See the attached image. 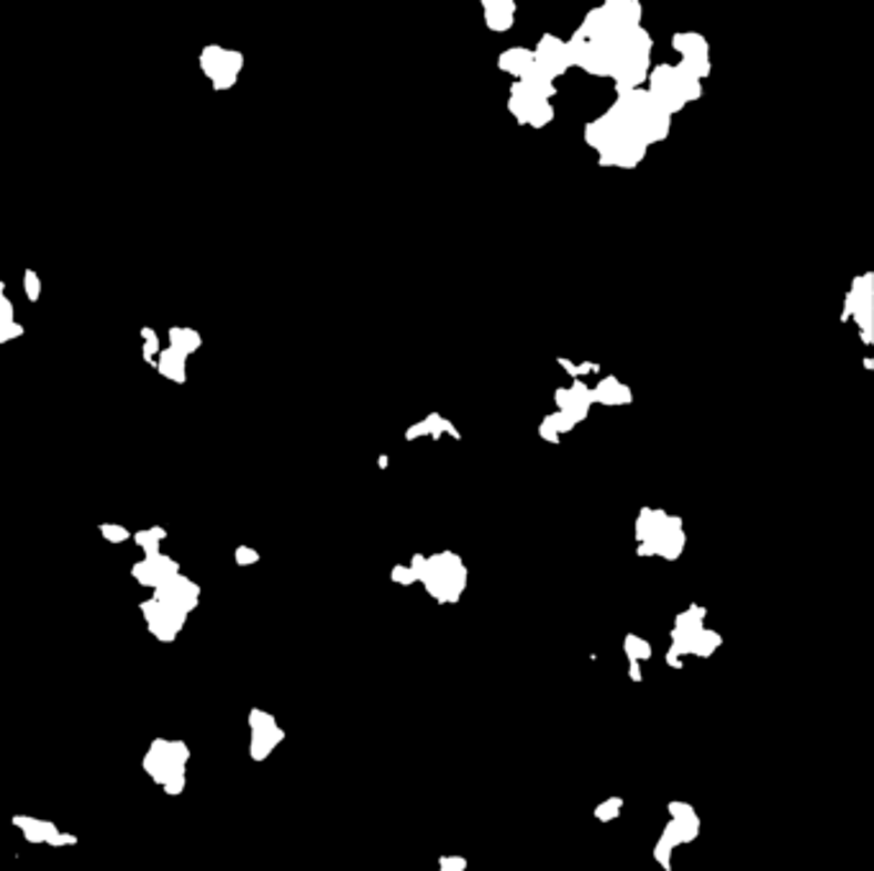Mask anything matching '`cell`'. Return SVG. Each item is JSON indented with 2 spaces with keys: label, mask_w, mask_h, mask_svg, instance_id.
I'll list each match as a JSON object with an SVG mask.
<instances>
[{
  "label": "cell",
  "mask_w": 874,
  "mask_h": 871,
  "mask_svg": "<svg viewBox=\"0 0 874 871\" xmlns=\"http://www.w3.org/2000/svg\"><path fill=\"white\" fill-rule=\"evenodd\" d=\"M500 68L506 72H514L516 78L524 80L533 70V52H526V49H508V52L500 57Z\"/></svg>",
  "instance_id": "6da1fadb"
},
{
  "label": "cell",
  "mask_w": 874,
  "mask_h": 871,
  "mask_svg": "<svg viewBox=\"0 0 874 871\" xmlns=\"http://www.w3.org/2000/svg\"><path fill=\"white\" fill-rule=\"evenodd\" d=\"M485 19H488V27L492 31H506L510 23H514V3H495V0H488L485 3Z\"/></svg>",
  "instance_id": "7a4b0ae2"
}]
</instances>
